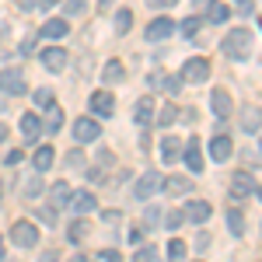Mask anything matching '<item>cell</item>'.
Here are the masks:
<instances>
[{"instance_id": "1", "label": "cell", "mask_w": 262, "mask_h": 262, "mask_svg": "<svg viewBox=\"0 0 262 262\" xmlns=\"http://www.w3.org/2000/svg\"><path fill=\"white\" fill-rule=\"evenodd\" d=\"M224 56H231V60H248L252 56V49H255V42H252V32L248 28H231L221 42Z\"/></svg>"}, {"instance_id": "2", "label": "cell", "mask_w": 262, "mask_h": 262, "mask_svg": "<svg viewBox=\"0 0 262 262\" xmlns=\"http://www.w3.org/2000/svg\"><path fill=\"white\" fill-rule=\"evenodd\" d=\"M210 77V63L203 60V56H192V60H185V67H182V84H203Z\"/></svg>"}, {"instance_id": "3", "label": "cell", "mask_w": 262, "mask_h": 262, "mask_svg": "<svg viewBox=\"0 0 262 262\" xmlns=\"http://www.w3.org/2000/svg\"><path fill=\"white\" fill-rule=\"evenodd\" d=\"M11 238L18 248H32V245H39V231H35V224L32 221H18L11 227Z\"/></svg>"}, {"instance_id": "4", "label": "cell", "mask_w": 262, "mask_h": 262, "mask_svg": "<svg viewBox=\"0 0 262 262\" xmlns=\"http://www.w3.org/2000/svg\"><path fill=\"white\" fill-rule=\"evenodd\" d=\"M255 192H259L255 179H252L248 171H234V179H231V196H234V200H248V196H255Z\"/></svg>"}, {"instance_id": "5", "label": "cell", "mask_w": 262, "mask_h": 262, "mask_svg": "<svg viewBox=\"0 0 262 262\" xmlns=\"http://www.w3.org/2000/svg\"><path fill=\"white\" fill-rule=\"evenodd\" d=\"M0 91H7V95H25V74H21L18 67L0 70Z\"/></svg>"}, {"instance_id": "6", "label": "cell", "mask_w": 262, "mask_h": 262, "mask_svg": "<svg viewBox=\"0 0 262 262\" xmlns=\"http://www.w3.org/2000/svg\"><path fill=\"white\" fill-rule=\"evenodd\" d=\"M158 189H161V175H158V171H147V175H140V179H137L133 196H137V200H150Z\"/></svg>"}, {"instance_id": "7", "label": "cell", "mask_w": 262, "mask_h": 262, "mask_svg": "<svg viewBox=\"0 0 262 262\" xmlns=\"http://www.w3.org/2000/svg\"><path fill=\"white\" fill-rule=\"evenodd\" d=\"M39 56H42V67L53 70V74H60L63 67H67V49H60V46H46Z\"/></svg>"}, {"instance_id": "8", "label": "cell", "mask_w": 262, "mask_h": 262, "mask_svg": "<svg viewBox=\"0 0 262 262\" xmlns=\"http://www.w3.org/2000/svg\"><path fill=\"white\" fill-rule=\"evenodd\" d=\"M74 137H77L81 143H91V140H98V137H101V126L95 119H88V116H84V119L74 122Z\"/></svg>"}, {"instance_id": "9", "label": "cell", "mask_w": 262, "mask_h": 262, "mask_svg": "<svg viewBox=\"0 0 262 262\" xmlns=\"http://www.w3.org/2000/svg\"><path fill=\"white\" fill-rule=\"evenodd\" d=\"M171 32H175V21H171V18H154L150 25H147L143 35H147L150 42H161V39H168Z\"/></svg>"}, {"instance_id": "10", "label": "cell", "mask_w": 262, "mask_h": 262, "mask_svg": "<svg viewBox=\"0 0 262 262\" xmlns=\"http://www.w3.org/2000/svg\"><path fill=\"white\" fill-rule=\"evenodd\" d=\"M21 137H25V143H35L42 137V119L35 112H25L21 116Z\"/></svg>"}, {"instance_id": "11", "label": "cell", "mask_w": 262, "mask_h": 262, "mask_svg": "<svg viewBox=\"0 0 262 262\" xmlns=\"http://www.w3.org/2000/svg\"><path fill=\"white\" fill-rule=\"evenodd\" d=\"M231 154H234V143H231V137H227V133H217V137L210 140V158H213V161H227Z\"/></svg>"}, {"instance_id": "12", "label": "cell", "mask_w": 262, "mask_h": 262, "mask_svg": "<svg viewBox=\"0 0 262 262\" xmlns=\"http://www.w3.org/2000/svg\"><path fill=\"white\" fill-rule=\"evenodd\" d=\"M210 105H213V116H217V119H227L231 108H234V101H231V95H227L224 88H217V91L210 95Z\"/></svg>"}, {"instance_id": "13", "label": "cell", "mask_w": 262, "mask_h": 262, "mask_svg": "<svg viewBox=\"0 0 262 262\" xmlns=\"http://www.w3.org/2000/svg\"><path fill=\"white\" fill-rule=\"evenodd\" d=\"M210 213H213V210H210V203L192 200L189 206H185V213H182V217H185V221H192V224H206V221H210Z\"/></svg>"}, {"instance_id": "14", "label": "cell", "mask_w": 262, "mask_h": 262, "mask_svg": "<svg viewBox=\"0 0 262 262\" xmlns=\"http://www.w3.org/2000/svg\"><path fill=\"white\" fill-rule=\"evenodd\" d=\"M112 108H116V98L108 91H95L91 95V112L95 116H112Z\"/></svg>"}, {"instance_id": "15", "label": "cell", "mask_w": 262, "mask_h": 262, "mask_svg": "<svg viewBox=\"0 0 262 262\" xmlns=\"http://www.w3.org/2000/svg\"><path fill=\"white\" fill-rule=\"evenodd\" d=\"M39 32H42V39H63V35L70 32V25H67L63 18H49V21L39 28Z\"/></svg>"}, {"instance_id": "16", "label": "cell", "mask_w": 262, "mask_h": 262, "mask_svg": "<svg viewBox=\"0 0 262 262\" xmlns=\"http://www.w3.org/2000/svg\"><path fill=\"white\" fill-rule=\"evenodd\" d=\"M185 164L192 168V175H196V171H203V150H200V140H196V137L185 143Z\"/></svg>"}, {"instance_id": "17", "label": "cell", "mask_w": 262, "mask_h": 262, "mask_svg": "<svg viewBox=\"0 0 262 262\" xmlns=\"http://www.w3.org/2000/svg\"><path fill=\"white\" fill-rule=\"evenodd\" d=\"M158 154H161V161L164 164H171L175 158L182 154V143H179V137H164L161 140V147H158Z\"/></svg>"}, {"instance_id": "18", "label": "cell", "mask_w": 262, "mask_h": 262, "mask_svg": "<svg viewBox=\"0 0 262 262\" xmlns=\"http://www.w3.org/2000/svg\"><path fill=\"white\" fill-rule=\"evenodd\" d=\"M133 119L140 122V126L154 122V98H140L137 101V105H133Z\"/></svg>"}, {"instance_id": "19", "label": "cell", "mask_w": 262, "mask_h": 262, "mask_svg": "<svg viewBox=\"0 0 262 262\" xmlns=\"http://www.w3.org/2000/svg\"><path fill=\"white\" fill-rule=\"evenodd\" d=\"M227 18H231V7L221 4V0H210V7H206V21H210V25H224Z\"/></svg>"}, {"instance_id": "20", "label": "cell", "mask_w": 262, "mask_h": 262, "mask_svg": "<svg viewBox=\"0 0 262 262\" xmlns=\"http://www.w3.org/2000/svg\"><path fill=\"white\" fill-rule=\"evenodd\" d=\"M161 185H164V192H171V196H185V192L192 189V182H189V179H182V175L161 179Z\"/></svg>"}, {"instance_id": "21", "label": "cell", "mask_w": 262, "mask_h": 262, "mask_svg": "<svg viewBox=\"0 0 262 262\" xmlns=\"http://www.w3.org/2000/svg\"><path fill=\"white\" fill-rule=\"evenodd\" d=\"M42 129H46V133H60V129H63L60 105H49V108H46V122H42Z\"/></svg>"}, {"instance_id": "22", "label": "cell", "mask_w": 262, "mask_h": 262, "mask_svg": "<svg viewBox=\"0 0 262 262\" xmlns=\"http://www.w3.org/2000/svg\"><path fill=\"white\" fill-rule=\"evenodd\" d=\"M53 161H56V154H53V147H39V150H35V158H32V164H35V171H49V168H53Z\"/></svg>"}, {"instance_id": "23", "label": "cell", "mask_w": 262, "mask_h": 262, "mask_svg": "<svg viewBox=\"0 0 262 262\" xmlns=\"http://www.w3.org/2000/svg\"><path fill=\"white\" fill-rule=\"evenodd\" d=\"M70 206L84 217V213H91V210H95V196H91V192H74V196H70Z\"/></svg>"}, {"instance_id": "24", "label": "cell", "mask_w": 262, "mask_h": 262, "mask_svg": "<svg viewBox=\"0 0 262 262\" xmlns=\"http://www.w3.org/2000/svg\"><path fill=\"white\" fill-rule=\"evenodd\" d=\"M101 77H105V84H119L122 77H126V70H122L119 60H108V63H105V70H101Z\"/></svg>"}, {"instance_id": "25", "label": "cell", "mask_w": 262, "mask_h": 262, "mask_svg": "<svg viewBox=\"0 0 262 262\" xmlns=\"http://www.w3.org/2000/svg\"><path fill=\"white\" fill-rule=\"evenodd\" d=\"M49 196H53V206H67V203H70V196H74V192H70V185H67V182H56V185H53V192H49Z\"/></svg>"}, {"instance_id": "26", "label": "cell", "mask_w": 262, "mask_h": 262, "mask_svg": "<svg viewBox=\"0 0 262 262\" xmlns=\"http://www.w3.org/2000/svg\"><path fill=\"white\" fill-rule=\"evenodd\" d=\"M242 126L252 133V137H259V108L252 105V108H245V116H242Z\"/></svg>"}, {"instance_id": "27", "label": "cell", "mask_w": 262, "mask_h": 262, "mask_svg": "<svg viewBox=\"0 0 262 262\" xmlns=\"http://www.w3.org/2000/svg\"><path fill=\"white\" fill-rule=\"evenodd\" d=\"M154 119H158V126H171V122L179 119V108H175V105H164V108L158 112V116H154Z\"/></svg>"}, {"instance_id": "28", "label": "cell", "mask_w": 262, "mask_h": 262, "mask_svg": "<svg viewBox=\"0 0 262 262\" xmlns=\"http://www.w3.org/2000/svg\"><path fill=\"white\" fill-rule=\"evenodd\" d=\"M227 227H231V234H245V217H242V210H231V213H227Z\"/></svg>"}, {"instance_id": "29", "label": "cell", "mask_w": 262, "mask_h": 262, "mask_svg": "<svg viewBox=\"0 0 262 262\" xmlns=\"http://www.w3.org/2000/svg\"><path fill=\"white\" fill-rule=\"evenodd\" d=\"M133 262H161V255H158V248H147L143 245V248L133 252Z\"/></svg>"}, {"instance_id": "30", "label": "cell", "mask_w": 262, "mask_h": 262, "mask_svg": "<svg viewBox=\"0 0 262 262\" xmlns=\"http://www.w3.org/2000/svg\"><path fill=\"white\" fill-rule=\"evenodd\" d=\"M21 189H25V196H28V200H35V196L42 192V179H39V175H32V179H25Z\"/></svg>"}, {"instance_id": "31", "label": "cell", "mask_w": 262, "mask_h": 262, "mask_svg": "<svg viewBox=\"0 0 262 262\" xmlns=\"http://www.w3.org/2000/svg\"><path fill=\"white\" fill-rule=\"evenodd\" d=\"M129 25H133V14H129V11H119V14H116V32L126 35V32H129Z\"/></svg>"}, {"instance_id": "32", "label": "cell", "mask_w": 262, "mask_h": 262, "mask_svg": "<svg viewBox=\"0 0 262 262\" xmlns=\"http://www.w3.org/2000/svg\"><path fill=\"white\" fill-rule=\"evenodd\" d=\"M161 221H164V210H158V206H150V210H147V217H143L147 227H161Z\"/></svg>"}, {"instance_id": "33", "label": "cell", "mask_w": 262, "mask_h": 262, "mask_svg": "<svg viewBox=\"0 0 262 262\" xmlns=\"http://www.w3.org/2000/svg\"><path fill=\"white\" fill-rule=\"evenodd\" d=\"M182 259H185V245L171 242V245H168V262H182Z\"/></svg>"}, {"instance_id": "34", "label": "cell", "mask_w": 262, "mask_h": 262, "mask_svg": "<svg viewBox=\"0 0 262 262\" xmlns=\"http://www.w3.org/2000/svg\"><path fill=\"white\" fill-rule=\"evenodd\" d=\"M182 32H185V35H189V39H192V35H196V32H200V18H192V14H189V18L182 21Z\"/></svg>"}, {"instance_id": "35", "label": "cell", "mask_w": 262, "mask_h": 262, "mask_svg": "<svg viewBox=\"0 0 262 262\" xmlns=\"http://www.w3.org/2000/svg\"><path fill=\"white\" fill-rule=\"evenodd\" d=\"M182 221H185V217H182L179 210H171V213H168V224H164V227H171V231H179V227H182Z\"/></svg>"}, {"instance_id": "36", "label": "cell", "mask_w": 262, "mask_h": 262, "mask_svg": "<svg viewBox=\"0 0 262 262\" xmlns=\"http://www.w3.org/2000/svg\"><path fill=\"white\" fill-rule=\"evenodd\" d=\"M49 101H53V91L49 88H39L35 91V105H49Z\"/></svg>"}, {"instance_id": "37", "label": "cell", "mask_w": 262, "mask_h": 262, "mask_svg": "<svg viewBox=\"0 0 262 262\" xmlns=\"http://www.w3.org/2000/svg\"><path fill=\"white\" fill-rule=\"evenodd\" d=\"M67 14H84V0H67Z\"/></svg>"}, {"instance_id": "38", "label": "cell", "mask_w": 262, "mask_h": 262, "mask_svg": "<svg viewBox=\"0 0 262 262\" xmlns=\"http://www.w3.org/2000/svg\"><path fill=\"white\" fill-rule=\"evenodd\" d=\"M84 231H88V227H84V221H77L74 227H70V242H81V238H84Z\"/></svg>"}, {"instance_id": "39", "label": "cell", "mask_w": 262, "mask_h": 262, "mask_svg": "<svg viewBox=\"0 0 262 262\" xmlns=\"http://www.w3.org/2000/svg\"><path fill=\"white\" fill-rule=\"evenodd\" d=\"M67 164H70V168H81V164H84L81 150H70V154H67Z\"/></svg>"}, {"instance_id": "40", "label": "cell", "mask_w": 262, "mask_h": 262, "mask_svg": "<svg viewBox=\"0 0 262 262\" xmlns=\"http://www.w3.org/2000/svg\"><path fill=\"white\" fill-rule=\"evenodd\" d=\"M98 262H119V252H112V248L108 252H98Z\"/></svg>"}, {"instance_id": "41", "label": "cell", "mask_w": 262, "mask_h": 262, "mask_svg": "<svg viewBox=\"0 0 262 262\" xmlns=\"http://www.w3.org/2000/svg\"><path fill=\"white\" fill-rule=\"evenodd\" d=\"M147 4H150V7H175L179 0H147Z\"/></svg>"}, {"instance_id": "42", "label": "cell", "mask_w": 262, "mask_h": 262, "mask_svg": "<svg viewBox=\"0 0 262 262\" xmlns=\"http://www.w3.org/2000/svg\"><path fill=\"white\" fill-rule=\"evenodd\" d=\"M39 262H60V255H56V252H42Z\"/></svg>"}, {"instance_id": "43", "label": "cell", "mask_w": 262, "mask_h": 262, "mask_svg": "<svg viewBox=\"0 0 262 262\" xmlns=\"http://www.w3.org/2000/svg\"><path fill=\"white\" fill-rule=\"evenodd\" d=\"M21 7H25V11H32V7H39V0H21Z\"/></svg>"}, {"instance_id": "44", "label": "cell", "mask_w": 262, "mask_h": 262, "mask_svg": "<svg viewBox=\"0 0 262 262\" xmlns=\"http://www.w3.org/2000/svg\"><path fill=\"white\" fill-rule=\"evenodd\" d=\"M7 140V126H4V122H0V143Z\"/></svg>"}, {"instance_id": "45", "label": "cell", "mask_w": 262, "mask_h": 262, "mask_svg": "<svg viewBox=\"0 0 262 262\" xmlns=\"http://www.w3.org/2000/svg\"><path fill=\"white\" fill-rule=\"evenodd\" d=\"M196 7H200V11H206V7H210V0H196Z\"/></svg>"}, {"instance_id": "46", "label": "cell", "mask_w": 262, "mask_h": 262, "mask_svg": "<svg viewBox=\"0 0 262 262\" xmlns=\"http://www.w3.org/2000/svg\"><path fill=\"white\" fill-rule=\"evenodd\" d=\"M108 4H112V0H101V7H105V11H108Z\"/></svg>"}, {"instance_id": "47", "label": "cell", "mask_w": 262, "mask_h": 262, "mask_svg": "<svg viewBox=\"0 0 262 262\" xmlns=\"http://www.w3.org/2000/svg\"><path fill=\"white\" fill-rule=\"evenodd\" d=\"M0 259H4V238H0Z\"/></svg>"}, {"instance_id": "48", "label": "cell", "mask_w": 262, "mask_h": 262, "mask_svg": "<svg viewBox=\"0 0 262 262\" xmlns=\"http://www.w3.org/2000/svg\"><path fill=\"white\" fill-rule=\"evenodd\" d=\"M74 262H84V259H81V255H77V259H74Z\"/></svg>"}]
</instances>
